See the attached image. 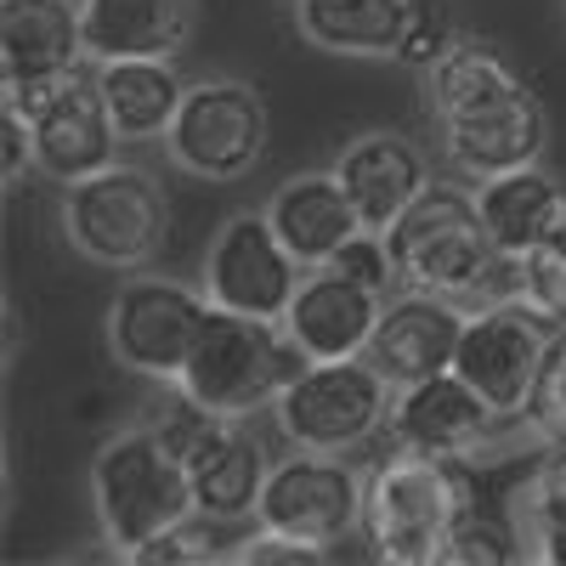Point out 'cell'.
Listing matches in <instances>:
<instances>
[{
    "mask_svg": "<svg viewBox=\"0 0 566 566\" xmlns=\"http://www.w3.org/2000/svg\"><path fill=\"white\" fill-rule=\"evenodd\" d=\"M424 114L437 125L442 159L464 181H488L515 165H538L549 148V108L533 80L493 40L459 34L453 52L424 69Z\"/></svg>",
    "mask_w": 566,
    "mask_h": 566,
    "instance_id": "1",
    "label": "cell"
},
{
    "mask_svg": "<svg viewBox=\"0 0 566 566\" xmlns=\"http://www.w3.org/2000/svg\"><path fill=\"white\" fill-rule=\"evenodd\" d=\"M402 290H431L453 301H515V255H499L488 239L476 187L431 181L424 193L386 227Z\"/></svg>",
    "mask_w": 566,
    "mask_h": 566,
    "instance_id": "2",
    "label": "cell"
},
{
    "mask_svg": "<svg viewBox=\"0 0 566 566\" xmlns=\"http://www.w3.org/2000/svg\"><path fill=\"white\" fill-rule=\"evenodd\" d=\"M476 504L464 459L391 448L363 482V538L386 566H442L453 527Z\"/></svg>",
    "mask_w": 566,
    "mask_h": 566,
    "instance_id": "3",
    "label": "cell"
},
{
    "mask_svg": "<svg viewBox=\"0 0 566 566\" xmlns=\"http://www.w3.org/2000/svg\"><path fill=\"white\" fill-rule=\"evenodd\" d=\"M91 510H97L103 544L119 560L170 522L193 515L187 464L165 437V424H125V431L103 437V448L91 453Z\"/></svg>",
    "mask_w": 566,
    "mask_h": 566,
    "instance_id": "4",
    "label": "cell"
},
{
    "mask_svg": "<svg viewBox=\"0 0 566 566\" xmlns=\"http://www.w3.org/2000/svg\"><path fill=\"white\" fill-rule=\"evenodd\" d=\"M301 368H306V357L290 335H283V323L210 306L193 352H187L176 391L205 413L255 419L261 408L277 402V391L290 386Z\"/></svg>",
    "mask_w": 566,
    "mask_h": 566,
    "instance_id": "5",
    "label": "cell"
},
{
    "mask_svg": "<svg viewBox=\"0 0 566 566\" xmlns=\"http://www.w3.org/2000/svg\"><path fill=\"white\" fill-rule=\"evenodd\" d=\"M63 239L74 255L97 266L142 272L159 261L170 239V199L154 170L114 159L108 170L63 187Z\"/></svg>",
    "mask_w": 566,
    "mask_h": 566,
    "instance_id": "6",
    "label": "cell"
},
{
    "mask_svg": "<svg viewBox=\"0 0 566 566\" xmlns=\"http://www.w3.org/2000/svg\"><path fill=\"white\" fill-rule=\"evenodd\" d=\"M391 402H397V386L368 357H335V363H306L277 391L272 419L290 448L357 453L374 437H386Z\"/></svg>",
    "mask_w": 566,
    "mask_h": 566,
    "instance_id": "7",
    "label": "cell"
},
{
    "mask_svg": "<svg viewBox=\"0 0 566 566\" xmlns=\"http://www.w3.org/2000/svg\"><path fill=\"white\" fill-rule=\"evenodd\" d=\"M272 142V108L255 80L205 74L187 80V97L165 130V154L193 181H244Z\"/></svg>",
    "mask_w": 566,
    "mask_h": 566,
    "instance_id": "8",
    "label": "cell"
},
{
    "mask_svg": "<svg viewBox=\"0 0 566 566\" xmlns=\"http://www.w3.org/2000/svg\"><path fill=\"white\" fill-rule=\"evenodd\" d=\"M7 103L29 119L34 170L57 187L108 170L125 148V136L108 114V97H103V80H97V57H85L80 69L45 80V85L7 91Z\"/></svg>",
    "mask_w": 566,
    "mask_h": 566,
    "instance_id": "9",
    "label": "cell"
},
{
    "mask_svg": "<svg viewBox=\"0 0 566 566\" xmlns=\"http://www.w3.org/2000/svg\"><path fill=\"white\" fill-rule=\"evenodd\" d=\"M205 317H210L205 283L193 290V283L165 277V272H130L108 301L103 335H108V352L125 374L176 386Z\"/></svg>",
    "mask_w": 566,
    "mask_h": 566,
    "instance_id": "10",
    "label": "cell"
},
{
    "mask_svg": "<svg viewBox=\"0 0 566 566\" xmlns=\"http://www.w3.org/2000/svg\"><path fill=\"white\" fill-rule=\"evenodd\" d=\"M165 437L176 442L181 464H187V488H193V510L210 515V522L232 527V522H255L272 459L255 442V431L244 419H221L205 413L193 402H176V413L159 419Z\"/></svg>",
    "mask_w": 566,
    "mask_h": 566,
    "instance_id": "11",
    "label": "cell"
},
{
    "mask_svg": "<svg viewBox=\"0 0 566 566\" xmlns=\"http://www.w3.org/2000/svg\"><path fill=\"white\" fill-rule=\"evenodd\" d=\"M363 482H368V470H357L346 453L290 448L266 476L255 527L290 533V538L317 544V549H335L352 533H363Z\"/></svg>",
    "mask_w": 566,
    "mask_h": 566,
    "instance_id": "12",
    "label": "cell"
},
{
    "mask_svg": "<svg viewBox=\"0 0 566 566\" xmlns=\"http://www.w3.org/2000/svg\"><path fill=\"white\" fill-rule=\"evenodd\" d=\"M301 277H306V261L277 239L266 210H232L205 244V295H210V306L283 323Z\"/></svg>",
    "mask_w": 566,
    "mask_h": 566,
    "instance_id": "13",
    "label": "cell"
},
{
    "mask_svg": "<svg viewBox=\"0 0 566 566\" xmlns=\"http://www.w3.org/2000/svg\"><path fill=\"white\" fill-rule=\"evenodd\" d=\"M549 335H555V323L538 317L522 295L515 301H488V306H476L464 317L453 374H464V380L476 386L504 419L522 424L533 380H538V363L549 352Z\"/></svg>",
    "mask_w": 566,
    "mask_h": 566,
    "instance_id": "14",
    "label": "cell"
},
{
    "mask_svg": "<svg viewBox=\"0 0 566 566\" xmlns=\"http://www.w3.org/2000/svg\"><path fill=\"white\" fill-rule=\"evenodd\" d=\"M504 424H515V419H504L464 374L442 368L431 380L397 386L386 437H391V448H408V453H437V459L470 464V459H488Z\"/></svg>",
    "mask_w": 566,
    "mask_h": 566,
    "instance_id": "15",
    "label": "cell"
},
{
    "mask_svg": "<svg viewBox=\"0 0 566 566\" xmlns=\"http://www.w3.org/2000/svg\"><path fill=\"white\" fill-rule=\"evenodd\" d=\"M464 306L453 295H431V290H402L386 295V312L368 335V363L386 374L391 386H413L431 374L453 368L459 335H464Z\"/></svg>",
    "mask_w": 566,
    "mask_h": 566,
    "instance_id": "16",
    "label": "cell"
},
{
    "mask_svg": "<svg viewBox=\"0 0 566 566\" xmlns=\"http://www.w3.org/2000/svg\"><path fill=\"white\" fill-rule=\"evenodd\" d=\"M380 312H386V295L363 290V283H352L335 266H306L290 312H283V335L301 346L306 363L363 357Z\"/></svg>",
    "mask_w": 566,
    "mask_h": 566,
    "instance_id": "17",
    "label": "cell"
},
{
    "mask_svg": "<svg viewBox=\"0 0 566 566\" xmlns=\"http://www.w3.org/2000/svg\"><path fill=\"white\" fill-rule=\"evenodd\" d=\"M85 57L80 0H0V85L7 91L45 85Z\"/></svg>",
    "mask_w": 566,
    "mask_h": 566,
    "instance_id": "18",
    "label": "cell"
},
{
    "mask_svg": "<svg viewBox=\"0 0 566 566\" xmlns=\"http://www.w3.org/2000/svg\"><path fill=\"white\" fill-rule=\"evenodd\" d=\"M335 176L352 193L363 227L380 232L431 187V165H424L419 142H408L402 130H357L335 154Z\"/></svg>",
    "mask_w": 566,
    "mask_h": 566,
    "instance_id": "19",
    "label": "cell"
},
{
    "mask_svg": "<svg viewBox=\"0 0 566 566\" xmlns=\"http://www.w3.org/2000/svg\"><path fill=\"white\" fill-rule=\"evenodd\" d=\"M85 52L114 57H176L199 29V0H80Z\"/></svg>",
    "mask_w": 566,
    "mask_h": 566,
    "instance_id": "20",
    "label": "cell"
},
{
    "mask_svg": "<svg viewBox=\"0 0 566 566\" xmlns=\"http://www.w3.org/2000/svg\"><path fill=\"white\" fill-rule=\"evenodd\" d=\"M266 221L277 227V239L290 244L306 266H323L363 227V216H357L352 193L340 187L335 165H328V170H301L290 181H277V193L266 199Z\"/></svg>",
    "mask_w": 566,
    "mask_h": 566,
    "instance_id": "21",
    "label": "cell"
},
{
    "mask_svg": "<svg viewBox=\"0 0 566 566\" xmlns=\"http://www.w3.org/2000/svg\"><path fill=\"white\" fill-rule=\"evenodd\" d=\"M470 187H476V210H482L488 239L499 244V255H515V261L566 216V187L544 165H515V170H499L488 181H470Z\"/></svg>",
    "mask_w": 566,
    "mask_h": 566,
    "instance_id": "22",
    "label": "cell"
},
{
    "mask_svg": "<svg viewBox=\"0 0 566 566\" xmlns=\"http://www.w3.org/2000/svg\"><path fill=\"white\" fill-rule=\"evenodd\" d=\"M295 29L335 57H391L408 34L413 0H290Z\"/></svg>",
    "mask_w": 566,
    "mask_h": 566,
    "instance_id": "23",
    "label": "cell"
},
{
    "mask_svg": "<svg viewBox=\"0 0 566 566\" xmlns=\"http://www.w3.org/2000/svg\"><path fill=\"white\" fill-rule=\"evenodd\" d=\"M97 80H103L108 114L125 142H165L187 97L176 57H114V63H97Z\"/></svg>",
    "mask_w": 566,
    "mask_h": 566,
    "instance_id": "24",
    "label": "cell"
},
{
    "mask_svg": "<svg viewBox=\"0 0 566 566\" xmlns=\"http://www.w3.org/2000/svg\"><path fill=\"white\" fill-rule=\"evenodd\" d=\"M515 522L522 538L533 544V560L566 566V448H544V459L533 464V476L515 493Z\"/></svg>",
    "mask_w": 566,
    "mask_h": 566,
    "instance_id": "25",
    "label": "cell"
},
{
    "mask_svg": "<svg viewBox=\"0 0 566 566\" xmlns=\"http://www.w3.org/2000/svg\"><path fill=\"white\" fill-rule=\"evenodd\" d=\"M522 544L527 538H522L515 515L470 504V515L453 527V538L442 549V566H510V560H522Z\"/></svg>",
    "mask_w": 566,
    "mask_h": 566,
    "instance_id": "26",
    "label": "cell"
},
{
    "mask_svg": "<svg viewBox=\"0 0 566 566\" xmlns=\"http://www.w3.org/2000/svg\"><path fill=\"white\" fill-rule=\"evenodd\" d=\"M515 295H522L538 317L566 323V216L515 261Z\"/></svg>",
    "mask_w": 566,
    "mask_h": 566,
    "instance_id": "27",
    "label": "cell"
},
{
    "mask_svg": "<svg viewBox=\"0 0 566 566\" xmlns=\"http://www.w3.org/2000/svg\"><path fill=\"white\" fill-rule=\"evenodd\" d=\"M522 437L538 448H566V323H555L549 352L538 363V380L522 413Z\"/></svg>",
    "mask_w": 566,
    "mask_h": 566,
    "instance_id": "28",
    "label": "cell"
},
{
    "mask_svg": "<svg viewBox=\"0 0 566 566\" xmlns=\"http://www.w3.org/2000/svg\"><path fill=\"white\" fill-rule=\"evenodd\" d=\"M125 560L130 566H210V560H227L221 522L193 510V515H181V522H170L165 533H154L148 544H136Z\"/></svg>",
    "mask_w": 566,
    "mask_h": 566,
    "instance_id": "29",
    "label": "cell"
},
{
    "mask_svg": "<svg viewBox=\"0 0 566 566\" xmlns=\"http://www.w3.org/2000/svg\"><path fill=\"white\" fill-rule=\"evenodd\" d=\"M459 12H453V0H413V18H408V34L397 45V63L424 74V69H437L448 52H453V40H459Z\"/></svg>",
    "mask_w": 566,
    "mask_h": 566,
    "instance_id": "30",
    "label": "cell"
},
{
    "mask_svg": "<svg viewBox=\"0 0 566 566\" xmlns=\"http://www.w3.org/2000/svg\"><path fill=\"white\" fill-rule=\"evenodd\" d=\"M323 266L346 272L352 283H363V290H374V295H391V290H402L397 261H391V244H386V232H380V227H357L352 239H346L335 255H328Z\"/></svg>",
    "mask_w": 566,
    "mask_h": 566,
    "instance_id": "31",
    "label": "cell"
},
{
    "mask_svg": "<svg viewBox=\"0 0 566 566\" xmlns=\"http://www.w3.org/2000/svg\"><path fill=\"white\" fill-rule=\"evenodd\" d=\"M232 566H323L335 560V549H317V544H301L290 533H272V527H255L244 544L227 549Z\"/></svg>",
    "mask_w": 566,
    "mask_h": 566,
    "instance_id": "32",
    "label": "cell"
},
{
    "mask_svg": "<svg viewBox=\"0 0 566 566\" xmlns=\"http://www.w3.org/2000/svg\"><path fill=\"white\" fill-rule=\"evenodd\" d=\"M34 170V136H29V119L12 108V103H0V176L7 181H23Z\"/></svg>",
    "mask_w": 566,
    "mask_h": 566,
    "instance_id": "33",
    "label": "cell"
}]
</instances>
